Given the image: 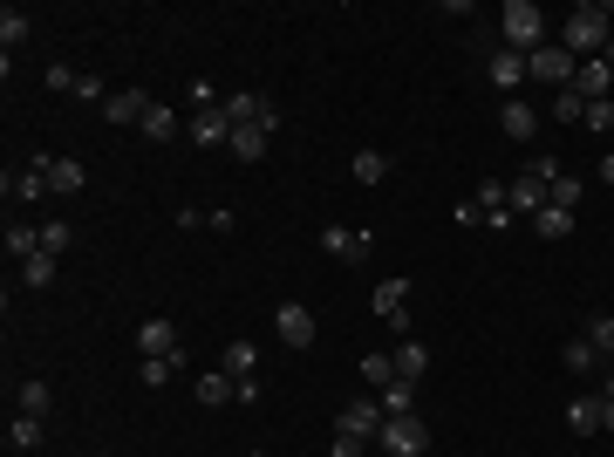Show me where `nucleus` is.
Masks as SVG:
<instances>
[{"label":"nucleus","mask_w":614,"mask_h":457,"mask_svg":"<svg viewBox=\"0 0 614 457\" xmlns=\"http://www.w3.org/2000/svg\"><path fill=\"white\" fill-rule=\"evenodd\" d=\"M328 457H369V437H348V430H335V451Z\"/></svg>","instance_id":"39"},{"label":"nucleus","mask_w":614,"mask_h":457,"mask_svg":"<svg viewBox=\"0 0 614 457\" xmlns=\"http://www.w3.org/2000/svg\"><path fill=\"white\" fill-rule=\"evenodd\" d=\"M144 110H151V96H144V89H130V82L110 89V103H103V116H110L116 130H144Z\"/></svg>","instance_id":"7"},{"label":"nucleus","mask_w":614,"mask_h":457,"mask_svg":"<svg viewBox=\"0 0 614 457\" xmlns=\"http://www.w3.org/2000/svg\"><path fill=\"white\" fill-rule=\"evenodd\" d=\"M505 48L512 55H533V48H546V14H539L533 0H505Z\"/></svg>","instance_id":"2"},{"label":"nucleus","mask_w":614,"mask_h":457,"mask_svg":"<svg viewBox=\"0 0 614 457\" xmlns=\"http://www.w3.org/2000/svg\"><path fill=\"white\" fill-rule=\"evenodd\" d=\"M369 246H376V239H369V232H355V226H328V232H321V253H328V260H342V267L369 260Z\"/></svg>","instance_id":"6"},{"label":"nucleus","mask_w":614,"mask_h":457,"mask_svg":"<svg viewBox=\"0 0 614 457\" xmlns=\"http://www.w3.org/2000/svg\"><path fill=\"white\" fill-rule=\"evenodd\" d=\"M580 335H587V342L601 348V362H614V314H594V321H587Z\"/></svg>","instance_id":"34"},{"label":"nucleus","mask_w":614,"mask_h":457,"mask_svg":"<svg viewBox=\"0 0 614 457\" xmlns=\"http://www.w3.org/2000/svg\"><path fill=\"white\" fill-rule=\"evenodd\" d=\"M505 198H512V219H533L539 205H546V185H539V178H512Z\"/></svg>","instance_id":"19"},{"label":"nucleus","mask_w":614,"mask_h":457,"mask_svg":"<svg viewBox=\"0 0 614 457\" xmlns=\"http://www.w3.org/2000/svg\"><path fill=\"white\" fill-rule=\"evenodd\" d=\"M41 444V417H21V410H14V417H7V451H35Z\"/></svg>","instance_id":"27"},{"label":"nucleus","mask_w":614,"mask_h":457,"mask_svg":"<svg viewBox=\"0 0 614 457\" xmlns=\"http://www.w3.org/2000/svg\"><path fill=\"white\" fill-rule=\"evenodd\" d=\"M608 41H614V7H601V0H580L574 14L560 21V48H567L574 62H594Z\"/></svg>","instance_id":"1"},{"label":"nucleus","mask_w":614,"mask_h":457,"mask_svg":"<svg viewBox=\"0 0 614 457\" xmlns=\"http://www.w3.org/2000/svg\"><path fill=\"white\" fill-rule=\"evenodd\" d=\"M273 335H280L287 348H314L321 321H314V307H301V301H280V314H273Z\"/></svg>","instance_id":"5"},{"label":"nucleus","mask_w":614,"mask_h":457,"mask_svg":"<svg viewBox=\"0 0 614 457\" xmlns=\"http://www.w3.org/2000/svg\"><path fill=\"white\" fill-rule=\"evenodd\" d=\"M55 267H62L55 253H35V260L21 267V280H28V287H55Z\"/></svg>","instance_id":"35"},{"label":"nucleus","mask_w":614,"mask_h":457,"mask_svg":"<svg viewBox=\"0 0 614 457\" xmlns=\"http://www.w3.org/2000/svg\"><path fill=\"white\" fill-rule=\"evenodd\" d=\"M219 369H226L232 382H239V376H260V348H253V342H232V348H226V362H219Z\"/></svg>","instance_id":"26"},{"label":"nucleus","mask_w":614,"mask_h":457,"mask_svg":"<svg viewBox=\"0 0 614 457\" xmlns=\"http://www.w3.org/2000/svg\"><path fill=\"white\" fill-rule=\"evenodd\" d=\"M144 137H151V144H171V137H178V110L151 103V110H144Z\"/></svg>","instance_id":"28"},{"label":"nucleus","mask_w":614,"mask_h":457,"mask_svg":"<svg viewBox=\"0 0 614 457\" xmlns=\"http://www.w3.org/2000/svg\"><path fill=\"white\" fill-rule=\"evenodd\" d=\"M35 253H41V232H28V226H7V260H14V267H28Z\"/></svg>","instance_id":"30"},{"label":"nucleus","mask_w":614,"mask_h":457,"mask_svg":"<svg viewBox=\"0 0 614 457\" xmlns=\"http://www.w3.org/2000/svg\"><path fill=\"white\" fill-rule=\"evenodd\" d=\"M601 430H614V396H601Z\"/></svg>","instance_id":"43"},{"label":"nucleus","mask_w":614,"mask_h":457,"mask_svg":"<svg viewBox=\"0 0 614 457\" xmlns=\"http://www.w3.org/2000/svg\"><path fill=\"white\" fill-rule=\"evenodd\" d=\"M403 294H410V280H383V287L369 294V307L383 314V321H389V328H396V335L410 328V314H403Z\"/></svg>","instance_id":"13"},{"label":"nucleus","mask_w":614,"mask_h":457,"mask_svg":"<svg viewBox=\"0 0 614 457\" xmlns=\"http://www.w3.org/2000/svg\"><path fill=\"white\" fill-rule=\"evenodd\" d=\"M587 130H614V96L608 103H587Z\"/></svg>","instance_id":"40"},{"label":"nucleus","mask_w":614,"mask_h":457,"mask_svg":"<svg viewBox=\"0 0 614 457\" xmlns=\"http://www.w3.org/2000/svg\"><path fill=\"white\" fill-rule=\"evenodd\" d=\"M14 410H21V417H48V410H55V396H48V382H41V376H28V382H21V389H14Z\"/></svg>","instance_id":"21"},{"label":"nucleus","mask_w":614,"mask_h":457,"mask_svg":"<svg viewBox=\"0 0 614 457\" xmlns=\"http://www.w3.org/2000/svg\"><path fill=\"white\" fill-rule=\"evenodd\" d=\"M553 116L560 123H587V96L580 89H553Z\"/></svg>","instance_id":"32"},{"label":"nucleus","mask_w":614,"mask_h":457,"mask_svg":"<svg viewBox=\"0 0 614 457\" xmlns=\"http://www.w3.org/2000/svg\"><path fill=\"white\" fill-rule=\"evenodd\" d=\"M383 178H389L383 151H355V185H383Z\"/></svg>","instance_id":"31"},{"label":"nucleus","mask_w":614,"mask_h":457,"mask_svg":"<svg viewBox=\"0 0 614 457\" xmlns=\"http://www.w3.org/2000/svg\"><path fill=\"white\" fill-rule=\"evenodd\" d=\"M219 103H226V96H219ZM219 103H212V110H192V123H185V137H192L198 151H219V144L232 137V123H226V110H219Z\"/></svg>","instance_id":"8"},{"label":"nucleus","mask_w":614,"mask_h":457,"mask_svg":"<svg viewBox=\"0 0 614 457\" xmlns=\"http://www.w3.org/2000/svg\"><path fill=\"white\" fill-rule=\"evenodd\" d=\"M28 28H35V21H28L21 7H7V14H0V48H7V62H14V48L28 41Z\"/></svg>","instance_id":"29"},{"label":"nucleus","mask_w":614,"mask_h":457,"mask_svg":"<svg viewBox=\"0 0 614 457\" xmlns=\"http://www.w3.org/2000/svg\"><path fill=\"white\" fill-rule=\"evenodd\" d=\"M567 430H574V437H594V430H601V396H574V403H567Z\"/></svg>","instance_id":"22"},{"label":"nucleus","mask_w":614,"mask_h":457,"mask_svg":"<svg viewBox=\"0 0 614 457\" xmlns=\"http://www.w3.org/2000/svg\"><path fill=\"white\" fill-rule=\"evenodd\" d=\"M226 144H232L239 164H260V157H267V130H253V123H246V130H232Z\"/></svg>","instance_id":"25"},{"label":"nucleus","mask_w":614,"mask_h":457,"mask_svg":"<svg viewBox=\"0 0 614 457\" xmlns=\"http://www.w3.org/2000/svg\"><path fill=\"white\" fill-rule=\"evenodd\" d=\"M171 369H178L171 355H144V369H137V376H144V389H164V382H171Z\"/></svg>","instance_id":"36"},{"label":"nucleus","mask_w":614,"mask_h":457,"mask_svg":"<svg viewBox=\"0 0 614 457\" xmlns=\"http://www.w3.org/2000/svg\"><path fill=\"white\" fill-rule=\"evenodd\" d=\"M389 362H396V376H403V382H423V369H430V348H423V342H410V335H403V342H396V355H389Z\"/></svg>","instance_id":"20"},{"label":"nucleus","mask_w":614,"mask_h":457,"mask_svg":"<svg viewBox=\"0 0 614 457\" xmlns=\"http://www.w3.org/2000/svg\"><path fill=\"white\" fill-rule=\"evenodd\" d=\"M69 246H76V232H69V226H41V253H55V260H62Z\"/></svg>","instance_id":"38"},{"label":"nucleus","mask_w":614,"mask_h":457,"mask_svg":"<svg viewBox=\"0 0 614 457\" xmlns=\"http://www.w3.org/2000/svg\"><path fill=\"white\" fill-rule=\"evenodd\" d=\"M198 403H205V410H226V403H239V382H232L226 369H212V376H198Z\"/></svg>","instance_id":"17"},{"label":"nucleus","mask_w":614,"mask_h":457,"mask_svg":"<svg viewBox=\"0 0 614 457\" xmlns=\"http://www.w3.org/2000/svg\"><path fill=\"white\" fill-rule=\"evenodd\" d=\"M82 185H89V171H82V157H55V164H48V191H62V198H76Z\"/></svg>","instance_id":"18"},{"label":"nucleus","mask_w":614,"mask_h":457,"mask_svg":"<svg viewBox=\"0 0 614 457\" xmlns=\"http://www.w3.org/2000/svg\"><path fill=\"white\" fill-rule=\"evenodd\" d=\"M560 362H567V369H574V376H594V369H601V348L587 342V335H574V342L560 348Z\"/></svg>","instance_id":"24"},{"label":"nucleus","mask_w":614,"mask_h":457,"mask_svg":"<svg viewBox=\"0 0 614 457\" xmlns=\"http://www.w3.org/2000/svg\"><path fill=\"white\" fill-rule=\"evenodd\" d=\"M526 178H539V185H553V178H560V157H533V164H526Z\"/></svg>","instance_id":"41"},{"label":"nucleus","mask_w":614,"mask_h":457,"mask_svg":"<svg viewBox=\"0 0 614 457\" xmlns=\"http://www.w3.org/2000/svg\"><path fill=\"white\" fill-rule=\"evenodd\" d=\"M574 76H580V62L560 48V41H546V48H533L526 55V82H546V89H574Z\"/></svg>","instance_id":"3"},{"label":"nucleus","mask_w":614,"mask_h":457,"mask_svg":"<svg viewBox=\"0 0 614 457\" xmlns=\"http://www.w3.org/2000/svg\"><path fill=\"white\" fill-rule=\"evenodd\" d=\"M383 403H376V396H369V403H342V417H335V430H348V437H369V444H376V430H383Z\"/></svg>","instance_id":"11"},{"label":"nucleus","mask_w":614,"mask_h":457,"mask_svg":"<svg viewBox=\"0 0 614 457\" xmlns=\"http://www.w3.org/2000/svg\"><path fill=\"white\" fill-rule=\"evenodd\" d=\"M526 226H533L539 239H574V212L546 198V205H539V212H533V219H526Z\"/></svg>","instance_id":"16"},{"label":"nucleus","mask_w":614,"mask_h":457,"mask_svg":"<svg viewBox=\"0 0 614 457\" xmlns=\"http://www.w3.org/2000/svg\"><path fill=\"white\" fill-rule=\"evenodd\" d=\"M48 89H62V96H76V69H69V62H55V69H48Z\"/></svg>","instance_id":"42"},{"label":"nucleus","mask_w":614,"mask_h":457,"mask_svg":"<svg viewBox=\"0 0 614 457\" xmlns=\"http://www.w3.org/2000/svg\"><path fill=\"white\" fill-rule=\"evenodd\" d=\"M137 348H144V355H171V362H178V355H185V348H178V321L151 314V321L137 328Z\"/></svg>","instance_id":"12"},{"label":"nucleus","mask_w":614,"mask_h":457,"mask_svg":"<svg viewBox=\"0 0 614 457\" xmlns=\"http://www.w3.org/2000/svg\"><path fill=\"white\" fill-rule=\"evenodd\" d=\"M362 382H369V389L383 396L389 382H396V362H389V355H362Z\"/></svg>","instance_id":"33"},{"label":"nucleus","mask_w":614,"mask_h":457,"mask_svg":"<svg viewBox=\"0 0 614 457\" xmlns=\"http://www.w3.org/2000/svg\"><path fill=\"white\" fill-rule=\"evenodd\" d=\"M376 451H389V457H423V451H430V423H423V417H389L383 430H376Z\"/></svg>","instance_id":"4"},{"label":"nucleus","mask_w":614,"mask_h":457,"mask_svg":"<svg viewBox=\"0 0 614 457\" xmlns=\"http://www.w3.org/2000/svg\"><path fill=\"white\" fill-rule=\"evenodd\" d=\"M471 198H478V212H485V226H492V232H505V226H512V198H505V185H499V178H485V185L471 191Z\"/></svg>","instance_id":"14"},{"label":"nucleus","mask_w":614,"mask_h":457,"mask_svg":"<svg viewBox=\"0 0 614 457\" xmlns=\"http://www.w3.org/2000/svg\"><path fill=\"white\" fill-rule=\"evenodd\" d=\"M574 89H580V96H587V103H608V96H614V69H608V62H601V55H594V62H580Z\"/></svg>","instance_id":"15"},{"label":"nucleus","mask_w":614,"mask_h":457,"mask_svg":"<svg viewBox=\"0 0 614 457\" xmlns=\"http://www.w3.org/2000/svg\"><path fill=\"white\" fill-rule=\"evenodd\" d=\"M485 82L499 89V103H505V96H519V89H526V55H512V48H499V55L485 62Z\"/></svg>","instance_id":"9"},{"label":"nucleus","mask_w":614,"mask_h":457,"mask_svg":"<svg viewBox=\"0 0 614 457\" xmlns=\"http://www.w3.org/2000/svg\"><path fill=\"white\" fill-rule=\"evenodd\" d=\"M376 403H383V417H417V382H403V376H396V382L383 389V396H376Z\"/></svg>","instance_id":"23"},{"label":"nucleus","mask_w":614,"mask_h":457,"mask_svg":"<svg viewBox=\"0 0 614 457\" xmlns=\"http://www.w3.org/2000/svg\"><path fill=\"white\" fill-rule=\"evenodd\" d=\"M580 191H587V185H580V178H567V171H560V178H553V185H546V198H553V205H567V212H574V205H580Z\"/></svg>","instance_id":"37"},{"label":"nucleus","mask_w":614,"mask_h":457,"mask_svg":"<svg viewBox=\"0 0 614 457\" xmlns=\"http://www.w3.org/2000/svg\"><path fill=\"white\" fill-rule=\"evenodd\" d=\"M499 130L512 137V144H533V130H539V110L526 103V96H505V103H499Z\"/></svg>","instance_id":"10"},{"label":"nucleus","mask_w":614,"mask_h":457,"mask_svg":"<svg viewBox=\"0 0 614 457\" xmlns=\"http://www.w3.org/2000/svg\"><path fill=\"white\" fill-rule=\"evenodd\" d=\"M601 185H614V151H608V157H601Z\"/></svg>","instance_id":"44"},{"label":"nucleus","mask_w":614,"mask_h":457,"mask_svg":"<svg viewBox=\"0 0 614 457\" xmlns=\"http://www.w3.org/2000/svg\"><path fill=\"white\" fill-rule=\"evenodd\" d=\"M246 457H267V451H246Z\"/></svg>","instance_id":"45"}]
</instances>
